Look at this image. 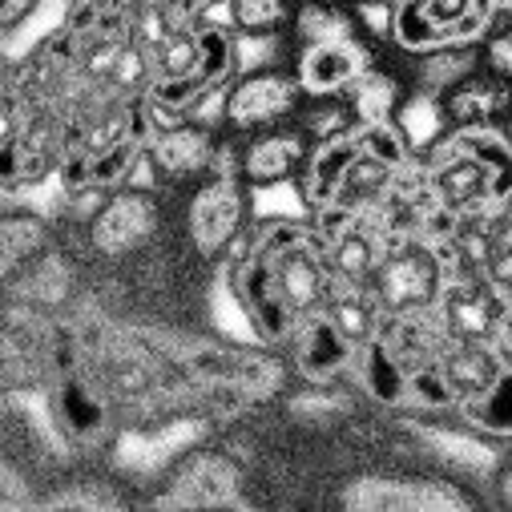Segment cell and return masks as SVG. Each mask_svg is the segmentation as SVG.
<instances>
[{"label": "cell", "instance_id": "6da1fadb", "mask_svg": "<svg viewBox=\"0 0 512 512\" xmlns=\"http://www.w3.org/2000/svg\"><path fill=\"white\" fill-rule=\"evenodd\" d=\"M331 267L315 218H267L230 250V291L263 343H291L307 315L331 299Z\"/></svg>", "mask_w": 512, "mask_h": 512}, {"label": "cell", "instance_id": "7a4b0ae2", "mask_svg": "<svg viewBox=\"0 0 512 512\" xmlns=\"http://www.w3.org/2000/svg\"><path fill=\"white\" fill-rule=\"evenodd\" d=\"M416 154L408 150L404 134L392 125H363L355 121L351 130L323 138L311 146L307 166L299 174V194L311 214L323 210H371L392 194L400 170Z\"/></svg>", "mask_w": 512, "mask_h": 512}, {"label": "cell", "instance_id": "3957f363", "mask_svg": "<svg viewBox=\"0 0 512 512\" xmlns=\"http://www.w3.org/2000/svg\"><path fill=\"white\" fill-rule=\"evenodd\" d=\"M420 162L432 198L460 222L512 210V138L496 125H452Z\"/></svg>", "mask_w": 512, "mask_h": 512}, {"label": "cell", "instance_id": "277c9868", "mask_svg": "<svg viewBox=\"0 0 512 512\" xmlns=\"http://www.w3.org/2000/svg\"><path fill=\"white\" fill-rule=\"evenodd\" d=\"M238 73V41L230 29L218 25H190L174 29L154 49V81L150 101L170 113H194L202 101L222 93Z\"/></svg>", "mask_w": 512, "mask_h": 512}, {"label": "cell", "instance_id": "5b68a950", "mask_svg": "<svg viewBox=\"0 0 512 512\" xmlns=\"http://www.w3.org/2000/svg\"><path fill=\"white\" fill-rule=\"evenodd\" d=\"M456 267H464L456 242H440L432 234H396L383 246L367 291L383 319L432 311L440 307V295Z\"/></svg>", "mask_w": 512, "mask_h": 512}, {"label": "cell", "instance_id": "8992f818", "mask_svg": "<svg viewBox=\"0 0 512 512\" xmlns=\"http://www.w3.org/2000/svg\"><path fill=\"white\" fill-rule=\"evenodd\" d=\"M492 0H396L392 41L404 53H432L452 45H476L492 29Z\"/></svg>", "mask_w": 512, "mask_h": 512}, {"label": "cell", "instance_id": "52a82bcc", "mask_svg": "<svg viewBox=\"0 0 512 512\" xmlns=\"http://www.w3.org/2000/svg\"><path fill=\"white\" fill-rule=\"evenodd\" d=\"M246 182L234 174H206V182L190 194L186 234L202 259H222L246 234Z\"/></svg>", "mask_w": 512, "mask_h": 512}, {"label": "cell", "instance_id": "ba28073f", "mask_svg": "<svg viewBox=\"0 0 512 512\" xmlns=\"http://www.w3.org/2000/svg\"><path fill=\"white\" fill-rule=\"evenodd\" d=\"M158 226H162L158 198L138 186H121L105 198L93 222H85V238H89V250L101 254V259H125V254L154 242Z\"/></svg>", "mask_w": 512, "mask_h": 512}, {"label": "cell", "instance_id": "9c48e42d", "mask_svg": "<svg viewBox=\"0 0 512 512\" xmlns=\"http://www.w3.org/2000/svg\"><path fill=\"white\" fill-rule=\"evenodd\" d=\"M303 97V85L295 73H283V69H250L242 73L238 81H230L226 89V125L238 134H250V130H267V125L283 121L295 113Z\"/></svg>", "mask_w": 512, "mask_h": 512}, {"label": "cell", "instance_id": "30bf717a", "mask_svg": "<svg viewBox=\"0 0 512 512\" xmlns=\"http://www.w3.org/2000/svg\"><path fill=\"white\" fill-rule=\"evenodd\" d=\"M218 138L206 121H194V117H182L166 130H154L150 146H146V162L170 178V182H190V178H202L210 174L214 158H218Z\"/></svg>", "mask_w": 512, "mask_h": 512}, {"label": "cell", "instance_id": "8fae6325", "mask_svg": "<svg viewBox=\"0 0 512 512\" xmlns=\"http://www.w3.org/2000/svg\"><path fill=\"white\" fill-rule=\"evenodd\" d=\"M49 416H53V428L77 448H93L109 428V408H105L101 388L89 375H77V371H65L61 379H53Z\"/></svg>", "mask_w": 512, "mask_h": 512}, {"label": "cell", "instance_id": "7c38bea8", "mask_svg": "<svg viewBox=\"0 0 512 512\" xmlns=\"http://www.w3.org/2000/svg\"><path fill=\"white\" fill-rule=\"evenodd\" d=\"M291 355H295V371L307 379V383H335L343 371H351L355 363V343L335 327V319L327 311L319 315H307L295 335H291Z\"/></svg>", "mask_w": 512, "mask_h": 512}, {"label": "cell", "instance_id": "4fadbf2b", "mask_svg": "<svg viewBox=\"0 0 512 512\" xmlns=\"http://www.w3.org/2000/svg\"><path fill=\"white\" fill-rule=\"evenodd\" d=\"M367 69H371L367 49H363L355 37H343V41L303 45L299 65H295V77H299V85H303L307 97L323 101V97H339V93H347Z\"/></svg>", "mask_w": 512, "mask_h": 512}, {"label": "cell", "instance_id": "5bb4252c", "mask_svg": "<svg viewBox=\"0 0 512 512\" xmlns=\"http://www.w3.org/2000/svg\"><path fill=\"white\" fill-rule=\"evenodd\" d=\"M307 154H311V146H307L303 130H271L242 150V182L254 190L291 182L303 174Z\"/></svg>", "mask_w": 512, "mask_h": 512}, {"label": "cell", "instance_id": "9a60e30c", "mask_svg": "<svg viewBox=\"0 0 512 512\" xmlns=\"http://www.w3.org/2000/svg\"><path fill=\"white\" fill-rule=\"evenodd\" d=\"M174 484V496L170 504H190V508H206V504H242L238 496V468L218 456V452H202V456H190L178 476L170 480Z\"/></svg>", "mask_w": 512, "mask_h": 512}, {"label": "cell", "instance_id": "2e32d148", "mask_svg": "<svg viewBox=\"0 0 512 512\" xmlns=\"http://www.w3.org/2000/svg\"><path fill=\"white\" fill-rule=\"evenodd\" d=\"M444 109L452 125H496L512 109V93L508 81H500L496 73H472L468 81L444 93Z\"/></svg>", "mask_w": 512, "mask_h": 512}, {"label": "cell", "instance_id": "e0dca14e", "mask_svg": "<svg viewBox=\"0 0 512 512\" xmlns=\"http://www.w3.org/2000/svg\"><path fill=\"white\" fill-rule=\"evenodd\" d=\"M456 416H460L472 432L512 440V355L504 359V367L496 371V379L488 383L480 396H472L468 404L456 408Z\"/></svg>", "mask_w": 512, "mask_h": 512}, {"label": "cell", "instance_id": "ac0fdd59", "mask_svg": "<svg viewBox=\"0 0 512 512\" xmlns=\"http://www.w3.org/2000/svg\"><path fill=\"white\" fill-rule=\"evenodd\" d=\"M396 130L404 134L408 150L416 158H424L448 130H452V121H448V109H444V97L440 93H424L416 89L412 97L400 101V113H396Z\"/></svg>", "mask_w": 512, "mask_h": 512}, {"label": "cell", "instance_id": "d6986e66", "mask_svg": "<svg viewBox=\"0 0 512 512\" xmlns=\"http://www.w3.org/2000/svg\"><path fill=\"white\" fill-rule=\"evenodd\" d=\"M400 85L392 73H379V69H367L351 89H347V105L355 113V121L363 125H392L396 113H400Z\"/></svg>", "mask_w": 512, "mask_h": 512}, {"label": "cell", "instance_id": "ffe728a7", "mask_svg": "<svg viewBox=\"0 0 512 512\" xmlns=\"http://www.w3.org/2000/svg\"><path fill=\"white\" fill-rule=\"evenodd\" d=\"M53 246L49 222L33 210H9L5 214V279L17 275L21 267H29L33 259Z\"/></svg>", "mask_w": 512, "mask_h": 512}, {"label": "cell", "instance_id": "44dd1931", "mask_svg": "<svg viewBox=\"0 0 512 512\" xmlns=\"http://www.w3.org/2000/svg\"><path fill=\"white\" fill-rule=\"evenodd\" d=\"M476 45H452V49H432V53H420V69H416V81L424 93H448L456 89L460 81H468L476 73Z\"/></svg>", "mask_w": 512, "mask_h": 512}, {"label": "cell", "instance_id": "7402d4cb", "mask_svg": "<svg viewBox=\"0 0 512 512\" xmlns=\"http://www.w3.org/2000/svg\"><path fill=\"white\" fill-rule=\"evenodd\" d=\"M295 33L303 45L343 41V37H355V17L347 9H335L331 0H303L295 13Z\"/></svg>", "mask_w": 512, "mask_h": 512}, {"label": "cell", "instance_id": "603a6c76", "mask_svg": "<svg viewBox=\"0 0 512 512\" xmlns=\"http://www.w3.org/2000/svg\"><path fill=\"white\" fill-rule=\"evenodd\" d=\"M291 17V0H230V25L242 37H275Z\"/></svg>", "mask_w": 512, "mask_h": 512}, {"label": "cell", "instance_id": "cb8c5ba5", "mask_svg": "<svg viewBox=\"0 0 512 512\" xmlns=\"http://www.w3.org/2000/svg\"><path fill=\"white\" fill-rule=\"evenodd\" d=\"M480 271L492 283L496 299L504 303V335L512 339V214L500 226V234H496V242H492V250H488V259H484Z\"/></svg>", "mask_w": 512, "mask_h": 512}, {"label": "cell", "instance_id": "d4e9b609", "mask_svg": "<svg viewBox=\"0 0 512 512\" xmlns=\"http://www.w3.org/2000/svg\"><path fill=\"white\" fill-rule=\"evenodd\" d=\"M355 29H363L367 37H392L396 33V0H359L351 5Z\"/></svg>", "mask_w": 512, "mask_h": 512}, {"label": "cell", "instance_id": "484cf974", "mask_svg": "<svg viewBox=\"0 0 512 512\" xmlns=\"http://www.w3.org/2000/svg\"><path fill=\"white\" fill-rule=\"evenodd\" d=\"M150 5H158L174 29H190V25H202L210 9L230 5V0H150Z\"/></svg>", "mask_w": 512, "mask_h": 512}, {"label": "cell", "instance_id": "4316f807", "mask_svg": "<svg viewBox=\"0 0 512 512\" xmlns=\"http://www.w3.org/2000/svg\"><path fill=\"white\" fill-rule=\"evenodd\" d=\"M484 61L500 81H512V29H500L484 45Z\"/></svg>", "mask_w": 512, "mask_h": 512}, {"label": "cell", "instance_id": "83f0119b", "mask_svg": "<svg viewBox=\"0 0 512 512\" xmlns=\"http://www.w3.org/2000/svg\"><path fill=\"white\" fill-rule=\"evenodd\" d=\"M41 0H5V9H0V25H5V33H13L21 21H29L37 13Z\"/></svg>", "mask_w": 512, "mask_h": 512}, {"label": "cell", "instance_id": "f1b7e54d", "mask_svg": "<svg viewBox=\"0 0 512 512\" xmlns=\"http://www.w3.org/2000/svg\"><path fill=\"white\" fill-rule=\"evenodd\" d=\"M504 496H508V500H512V472H508V476H504Z\"/></svg>", "mask_w": 512, "mask_h": 512}, {"label": "cell", "instance_id": "f546056e", "mask_svg": "<svg viewBox=\"0 0 512 512\" xmlns=\"http://www.w3.org/2000/svg\"><path fill=\"white\" fill-rule=\"evenodd\" d=\"M351 5H359V0H351Z\"/></svg>", "mask_w": 512, "mask_h": 512}]
</instances>
